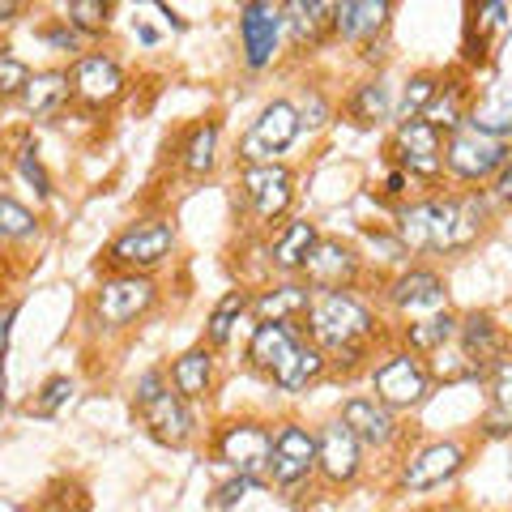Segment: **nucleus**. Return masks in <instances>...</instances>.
I'll list each match as a JSON object with an SVG mask.
<instances>
[{
	"label": "nucleus",
	"mask_w": 512,
	"mask_h": 512,
	"mask_svg": "<svg viewBox=\"0 0 512 512\" xmlns=\"http://www.w3.org/2000/svg\"><path fill=\"white\" fill-rule=\"evenodd\" d=\"M308 325L320 350H329L333 363H355L363 359L367 342H372V312L350 295V291H316L308 308Z\"/></svg>",
	"instance_id": "f257e3e1"
},
{
	"label": "nucleus",
	"mask_w": 512,
	"mask_h": 512,
	"mask_svg": "<svg viewBox=\"0 0 512 512\" xmlns=\"http://www.w3.org/2000/svg\"><path fill=\"white\" fill-rule=\"evenodd\" d=\"M133 406L141 414V423L150 427V436L158 444H171V448H184L192 436V410L175 384L163 372H146L137 380V393H133Z\"/></svg>",
	"instance_id": "f03ea898"
},
{
	"label": "nucleus",
	"mask_w": 512,
	"mask_h": 512,
	"mask_svg": "<svg viewBox=\"0 0 512 512\" xmlns=\"http://www.w3.org/2000/svg\"><path fill=\"white\" fill-rule=\"evenodd\" d=\"M508 141L504 137H491L483 128H457L448 137V150H444V163L461 180H487V175H500L508 167Z\"/></svg>",
	"instance_id": "7ed1b4c3"
},
{
	"label": "nucleus",
	"mask_w": 512,
	"mask_h": 512,
	"mask_svg": "<svg viewBox=\"0 0 512 512\" xmlns=\"http://www.w3.org/2000/svg\"><path fill=\"white\" fill-rule=\"evenodd\" d=\"M487 227V205L478 197L431 201V252H466Z\"/></svg>",
	"instance_id": "20e7f679"
},
{
	"label": "nucleus",
	"mask_w": 512,
	"mask_h": 512,
	"mask_svg": "<svg viewBox=\"0 0 512 512\" xmlns=\"http://www.w3.org/2000/svg\"><path fill=\"white\" fill-rule=\"evenodd\" d=\"M299 128H303V120H299L295 103L274 99L269 107H261V116H256L252 133L244 137V158H248V167L274 163V158H278L282 150H291V146H295Z\"/></svg>",
	"instance_id": "39448f33"
},
{
	"label": "nucleus",
	"mask_w": 512,
	"mask_h": 512,
	"mask_svg": "<svg viewBox=\"0 0 512 512\" xmlns=\"http://www.w3.org/2000/svg\"><path fill=\"white\" fill-rule=\"evenodd\" d=\"M175 248V231L167 227V222H133L128 231H120L116 239H111L107 248V261L128 269V274H141V269H154L158 261H167V252Z\"/></svg>",
	"instance_id": "423d86ee"
},
{
	"label": "nucleus",
	"mask_w": 512,
	"mask_h": 512,
	"mask_svg": "<svg viewBox=\"0 0 512 512\" xmlns=\"http://www.w3.org/2000/svg\"><path fill=\"white\" fill-rule=\"evenodd\" d=\"M372 389H376V402H384L389 410H410L427 397L431 380H427V367L410 350H397V355H389L372 372Z\"/></svg>",
	"instance_id": "0eeeda50"
},
{
	"label": "nucleus",
	"mask_w": 512,
	"mask_h": 512,
	"mask_svg": "<svg viewBox=\"0 0 512 512\" xmlns=\"http://www.w3.org/2000/svg\"><path fill=\"white\" fill-rule=\"evenodd\" d=\"M218 457L227 461L239 478L261 483L269 474V461H274V436H269V427H261V423H231L218 436Z\"/></svg>",
	"instance_id": "6e6552de"
},
{
	"label": "nucleus",
	"mask_w": 512,
	"mask_h": 512,
	"mask_svg": "<svg viewBox=\"0 0 512 512\" xmlns=\"http://www.w3.org/2000/svg\"><path fill=\"white\" fill-rule=\"evenodd\" d=\"M282 26H286V13L274 0H248V5L239 9V43H244L248 69H265V64L274 60Z\"/></svg>",
	"instance_id": "1a4fd4ad"
},
{
	"label": "nucleus",
	"mask_w": 512,
	"mask_h": 512,
	"mask_svg": "<svg viewBox=\"0 0 512 512\" xmlns=\"http://www.w3.org/2000/svg\"><path fill=\"white\" fill-rule=\"evenodd\" d=\"M154 303V282L146 274H120L99 286V295H94V312L107 329H120L128 320L146 316Z\"/></svg>",
	"instance_id": "9d476101"
},
{
	"label": "nucleus",
	"mask_w": 512,
	"mask_h": 512,
	"mask_svg": "<svg viewBox=\"0 0 512 512\" xmlns=\"http://www.w3.org/2000/svg\"><path fill=\"white\" fill-rule=\"evenodd\" d=\"M461 338V372L466 376H487L504 363V333L495 329V320L487 312H474L457 325Z\"/></svg>",
	"instance_id": "9b49d317"
},
{
	"label": "nucleus",
	"mask_w": 512,
	"mask_h": 512,
	"mask_svg": "<svg viewBox=\"0 0 512 512\" xmlns=\"http://www.w3.org/2000/svg\"><path fill=\"white\" fill-rule=\"evenodd\" d=\"M244 197L252 201V210L261 222H274L286 214V205L295 197V175L282 163H261L244 167Z\"/></svg>",
	"instance_id": "f8f14e48"
},
{
	"label": "nucleus",
	"mask_w": 512,
	"mask_h": 512,
	"mask_svg": "<svg viewBox=\"0 0 512 512\" xmlns=\"http://www.w3.org/2000/svg\"><path fill=\"white\" fill-rule=\"evenodd\" d=\"M316 466V436L299 423H286L274 436V461H269V478L278 487H295Z\"/></svg>",
	"instance_id": "ddd939ff"
},
{
	"label": "nucleus",
	"mask_w": 512,
	"mask_h": 512,
	"mask_svg": "<svg viewBox=\"0 0 512 512\" xmlns=\"http://www.w3.org/2000/svg\"><path fill=\"white\" fill-rule=\"evenodd\" d=\"M461 466H466V453H461V444L453 440H436L427 444L423 453H414L402 470V487L406 491H431V487H444L448 478H457Z\"/></svg>",
	"instance_id": "4468645a"
},
{
	"label": "nucleus",
	"mask_w": 512,
	"mask_h": 512,
	"mask_svg": "<svg viewBox=\"0 0 512 512\" xmlns=\"http://www.w3.org/2000/svg\"><path fill=\"white\" fill-rule=\"evenodd\" d=\"M397 158H402V171L406 175L436 180V175L444 171L440 133L427 120H402V128H397Z\"/></svg>",
	"instance_id": "2eb2a0df"
},
{
	"label": "nucleus",
	"mask_w": 512,
	"mask_h": 512,
	"mask_svg": "<svg viewBox=\"0 0 512 512\" xmlns=\"http://www.w3.org/2000/svg\"><path fill=\"white\" fill-rule=\"evenodd\" d=\"M303 274H308L316 291H346L359 274V256L342 239H320L316 252L308 256V265H303Z\"/></svg>",
	"instance_id": "dca6fc26"
},
{
	"label": "nucleus",
	"mask_w": 512,
	"mask_h": 512,
	"mask_svg": "<svg viewBox=\"0 0 512 512\" xmlns=\"http://www.w3.org/2000/svg\"><path fill=\"white\" fill-rule=\"evenodd\" d=\"M359 453H363V444L350 436V427L342 419L329 423V427H320V436H316V466L325 470L329 483H355Z\"/></svg>",
	"instance_id": "f3484780"
},
{
	"label": "nucleus",
	"mask_w": 512,
	"mask_h": 512,
	"mask_svg": "<svg viewBox=\"0 0 512 512\" xmlns=\"http://www.w3.org/2000/svg\"><path fill=\"white\" fill-rule=\"evenodd\" d=\"M73 94L90 107H107L124 94V69L111 56H82L73 64Z\"/></svg>",
	"instance_id": "a211bd4d"
},
{
	"label": "nucleus",
	"mask_w": 512,
	"mask_h": 512,
	"mask_svg": "<svg viewBox=\"0 0 512 512\" xmlns=\"http://www.w3.org/2000/svg\"><path fill=\"white\" fill-rule=\"evenodd\" d=\"M393 303H397V312H406V316H414V320L448 312L444 278L431 274V269H410V274H402V278L393 282Z\"/></svg>",
	"instance_id": "6ab92c4d"
},
{
	"label": "nucleus",
	"mask_w": 512,
	"mask_h": 512,
	"mask_svg": "<svg viewBox=\"0 0 512 512\" xmlns=\"http://www.w3.org/2000/svg\"><path fill=\"white\" fill-rule=\"evenodd\" d=\"M303 346L299 338V329L295 325H278V320H261L252 333V342H248V359L256 372H265V376H278L286 363H291V355Z\"/></svg>",
	"instance_id": "aec40b11"
},
{
	"label": "nucleus",
	"mask_w": 512,
	"mask_h": 512,
	"mask_svg": "<svg viewBox=\"0 0 512 512\" xmlns=\"http://www.w3.org/2000/svg\"><path fill=\"white\" fill-rule=\"evenodd\" d=\"M342 423L350 427V436H355L359 444H367V448H384V444H393V436H397L393 410L384 402H376V397H346Z\"/></svg>",
	"instance_id": "412c9836"
},
{
	"label": "nucleus",
	"mask_w": 512,
	"mask_h": 512,
	"mask_svg": "<svg viewBox=\"0 0 512 512\" xmlns=\"http://www.w3.org/2000/svg\"><path fill=\"white\" fill-rule=\"evenodd\" d=\"M389 13H393L389 0H346V5H333V30L346 43L376 47V35L389 26Z\"/></svg>",
	"instance_id": "4be33fe9"
},
{
	"label": "nucleus",
	"mask_w": 512,
	"mask_h": 512,
	"mask_svg": "<svg viewBox=\"0 0 512 512\" xmlns=\"http://www.w3.org/2000/svg\"><path fill=\"white\" fill-rule=\"evenodd\" d=\"M171 384H175V393H180L184 402H197V397H205V393H210V384H214V355L205 346L180 355L171 363Z\"/></svg>",
	"instance_id": "5701e85b"
},
{
	"label": "nucleus",
	"mask_w": 512,
	"mask_h": 512,
	"mask_svg": "<svg viewBox=\"0 0 512 512\" xmlns=\"http://www.w3.org/2000/svg\"><path fill=\"white\" fill-rule=\"evenodd\" d=\"M69 94H73V77L60 73V69H47V73L30 77V86L22 94V107L30 111V116H56V111L69 103Z\"/></svg>",
	"instance_id": "b1692460"
},
{
	"label": "nucleus",
	"mask_w": 512,
	"mask_h": 512,
	"mask_svg": "<svg viewBox=\"0 0 512 512\" xmlns=\"http://www.w3.org/2000/svg\"><path fill=\"white\" fill-rule=\"evenodd\" d=\"M256 316L261 320H278V325H295L299 316H308L312 308V291L299 282H286V286H274V291H265L261 299L252 303Z\"/></svg>",
	"instance_id": "393cba45"
},
{
	"label": "nucleus",
	"mask_w": 512,
	"mask_h": 512,
	"mask_svg": "<svg viewBox=\"0 0 512 512\" xmlns=\"http://www.w3.org/2000/svg\"><path fill=\"white\" fill-rule=\"evenodd\" d=\"M316 244H320V235H316L312 222H291L274 244V265L282 274H299V269L308 265V256L316 252Z\"/></svg>",
	"instance_id": "a878e982"
},
{
	"label": "nucleus",
	"mask_w": 512,
	"mask_h": 512,
	"mask_svg": "<svg viewBox=\"0 0 512 512\" xmlns=\"http://www.w3.org/2000/svg\"><path fill=\"white\" fill-rule=\"evenodd\" d=\"M282 13L295 43H320L333 26V5H320V0H291V5H282Z\"/></svg>",
	"instance_id": "bb28decb"
},
{
	"label": "nucleus",
	"mask_w": 512,
	"mask_h": 512,
	"mask_svg": "<svg viewBox=\"0 0 512 512\" xmlns=\"http://www.w3.org/2000/svg\"><path fill=\"white\" fill-rule=\"evenodd\" d=\"M320 376H325V350L303 342L291 355V363H286L282 372L274 376V384H278V389H286V393H299V389H308V384H316Z\"/></svg>",
	"instance_id": "cd10ccee"
},
{
	"label": "nucleus",
	"mask_w": 512,
	"mask_h": 512,
	"mask_svg": "<svg viewBox=\"0 0 512 512\" xmlns=\"http://www.w3.org/2000/svg\"><path fill=\"white\" fill-rule=\"evenodd\" d=\"M419 120H427L431 128H436V133H440V128H448V133H457L461 120H466V90H461L457 82L440 86V90H436V99L427 103V111H423Z\"/></svg>",
	"instance_id": "c85d7f7f"
},
{
	"label": "nucleus",
	"mask_w": 512,
	"mask_h": 512,
	"mask_svg": "<svg viewBox=\"0 0 512 512\" xmlns=\"http://www.w3.org/2000/svg\"><path fill=\"white\" fill-rule=\"evenodd\" d=\"M457 325L461 320L453 312L423 316V320H414V325L406 329V342H410V350H444L448 342L457 338Z\"/></svg>",
	"instance_id": "c756f323"
},
{
	"label": "nucleus",
	"mask_w": 512,
	"mask_h": 512,
	"mask_svg": "<svg viewBox=\"0 0 512 512\" xmlns=\"http://www.w3.org/2000/svg\"><path fill=\"white\" fill-rule=\"evenodd\" d=\"M252 308V299H248V291H227L218 299V308L210 312V346H227L231 342V333H235V325H239V316H244Z\"/></svg>",
	"instance_id": "7c9ffc66"
},
{
	"label": "nucleus",
	"mask_w": 512,
	"mask_h": 512,
	"mask_svg": "<svg viewBox=\"0 0 512 512\" xmlns=\"http://www.w3.org/2000/svg\"><path fill=\"white\" fill-rule=\"evenodd\" d=\"M350 116H355L359 124H380V120H389L393 116V94H389V86L380 82H363L359 90H355V99H350Z\"/></svg>",
	"instance_id": "2f4dec72"
},
{
	"label": "nucleus",
	"mask_w": 512,
	"mask_h": 512,
	"mask_svg": "<svg viewBox=\"0 0 512 512\" xmlns=\"http://www.w3.org/2000/svg\"><path fill=\"white\" fill-rule=\"evenodd\" d=\"M397 244L406 252H427L431 248V201L406 205L402 218H397Z\"/></svg>",
	"instance_id": "473e14b6"
},
{
	"label": "nucleus",
	"mask_w": 512,
	"mask_h": 512,
	"mask_svg": "<svg viewBox=\"0 0 512 512\" xmlns=\"http://www.w3.org/2000/svg\"><path fill=\"white\" fill-rule=\"evenodd\" d=\"M214 154H218V124L192 128V137L184 146V171L188 175H210L214 171Z\"/></svg>",
	"instance_id": "72a5a7b5"
},
{
	"label": "nucleus",
	"mask_w": 512,
	"mask_h": 512,
	"mask_svg": "<svg viewBox=\"0 0 512 512\" xmlns=\"http://www.w3.org/2000/svg\"><path fill=\"white\" fill-rule=\"evenodd\" d=\"M107 18H111V5H103V0H73V5L64 9V22H69L77 35H103Z\"/></svg>",
	"instance_id": "f704fd0d"
},
{
	"label": "nucleus",
	"mask_w": 512,
	"mask_h": 512,
	"mask_svg": "<svg viewBox=\"0 0 512 512\" xmlns=\"http://www.w3.org/2000/svg\"><path fill=\"white\" fill-rule=\"evenodd\" d=\"M35 231H39V222L22 201L0 197V239H30Z\"/></svg>",
	"instance_id": "c9c22d12"
},
{
	"label": "nucleus",
	"mask_w": 512,
	"mask_h": 512,
	"mask_svg": "<svg viewBox=\"0 0 512 512\" xmlns=\"http://www.w3.org/2000/svg\"><path fill=\"white\" fill-rule=\"evenodd\" d=\"M30 73L26 69V60L22 56H13V52H0V103H9V99H22L26 86H30Z\"/></svg>",
	"instance_id": "e433bc0d"
},
{
	"label": "nucleus",
	"mask_w": 512,
	"mask_h": 512,
	"mask_svg": "<svg viewBox=\"0 0 512 512\" xmlns=\"http://www.w3.org/2000/svg\"><path fill=\"white\" fill-rule=\"evenodd\" d=\"M436 90H440V82H436L431 73L410 77V86H406V94H402V120H419L423 111H427V103L436 99Z\"/></svg>",
	"instance_id": "4c0bfd02"
},
{
	"label": "nucleus",
	"mask_w": 512,
	"mask_h": 512,
	"mask_svg": "<svg viewBox=\"0 0 512 512\" xmlns=\"http://www.w3.org/2000/svg\"><path fill=\"white\" fill-rule=\"evenodd\" d=\"M69 397H73V380L69 376H52L43 384V393L30 402V414H35V419H52V414L69 402Z\"/></svg>",
	"instance_id": "58836bf2"
},
{
	"label": "nucleus",
	"mask_w": 512,
	"mask_h": 512,
	"mask_svg": "<svg viewBox=\"0 0 512 512\" xmlns=\"http://www.w3.org/2000/svg\"><path fill=\"white\" fill-rule=\"evenodd\" d=\"M18 171H22V180L39 192V197H52V180H47V171H43V163H39V154L30 150V146L18 154Z\"/></svg>",
	"instance_id": "ea45409f"
},
{
	"label": "nucleus",
	"mask_w": 512,
	"mask_h": 512,
	"mask_svg": "<svg viewBox=\"0 0 512 512\" xmlns=\"http://www.w3.org/2000/svg\"><path fill=\"white\" fill-rule=\"evenodd\" d=\"M299 120L303 124H325L329 120V103L320 99V90H303V99H299Z\"/></svg>",
	"instance_id": "a19ab883"
},
{
	"label": "nucleus",
	"mask_w": 512,
	"mask_h": 512,
	"mask_svg": "<svg viewBox=\"0 0 512 512\" xmlns=\"http://www.w3.org/2000/svg\"><path fill=\"white\" fill-rule=\"evenodd\" d=\"M491 397H495V406L512 410V363H500L491 372Z\"/></svg>",
	"instance_id": "79ce46f5"
},
{
	"label": "nucleus",
	"mask_w": 512,
	"mask_h": 512,
	"mask_svg": "<svg viewBox=\"0 0 512 512\" xmlns=\"http://www.w3.org/2000/svg\"><path fill=\"white\" fill-rule=\"evenodd\" d=\"M483 431H487V436H512V410L491 406V414L483 419Z\"/></svg>",
	"instance_id": "37998d69"
},
{
	"label": "nucleus",
	"mask_w": 512,
	"mask_h": 512,
	"mask_svg": "<svg viewBox=\"0 0 512 512\" xmlns=\"http://www.w3.org/2000/svg\"><path fill=\"white\" fill-rule=\"evenodd\" d=\"M252 487H256L252 478H239V474H235L231 483H222V487H218V504H222V508H231V504L239 500V495H244V491H252Z\"/></svg>",
	"instance_id": "c03bdc74"
},
{
	"label": "nucleus",
	"mask_w": 512,
	"mask_h": 512,
	"mask_svg": "<svg viewBox=\"0 0 512 512\" xmlns=\"http://www.w3.org/2000/svg\"><path fill=\"white\" fill-rule=\"evenodd\" d=\"M47 43L60 47V52H73V47H77V30H73L69 22H64L60 30H47Z\"/></svg>",
	"instance_id": "a18cd8bd"
},
{
	"label": "nucleus",
	"mask_w": 512,
	"mask_h": 512,
	"mask_svg": "<svg viewBox=\"0 0 512 512\" xmlns=\"http://www.w3.org/2000/svg\"><path fill=\"white\" fill-rule=\"evenodd\" d=\"M495 197L512 205V158H508V167H504L500 175H495Z\"/></svg>",
	"instance_id": "49530a36"
},
{
	"label": "nucleus",
	"mask_w": 512,
	"mask_h": 512,
	"mask_svg": "<svg viewBox=\"0 0 512 512\" xmlns=\"http://www.w3.org/2000/svg\"><path fill=\"white\" fill-rule=\"evenodd\" d=\"M9 329H13V308L0 316V359H5V350H9Z\"/></svg>",
	"instance_id": "de8ad7c7"
},
{
	"label": "nucleus",
	"mask_w": 512,
	"mask_h": 512,
	"mask_svg": "<svg viewBox=\"0 0 512 512\" xmlns=\"http://www.w3.org/2000/svg\"><path fill=\"white\" fill-rule=\"evenodd\" d=\"M18 13H22L18 0H0V22H13V18H18Z\"/></svg>",
	"instance_id": "09e8293b"
},
{
	"label": "nucleus",
	"mask_w": 512,
	"mask_h": 512,
	"mask_svg": "<svg viewBox=\"0 0 512 512\" xmlns=\"http://www.w3.org/2000/svg\"><path fill=\"white\" fill-rule=\"evenodd\" d=\"M0 414H5V389H0Z\"/></svg>",
	"instance_id": "8fccbe9b"
}]
</instances>
